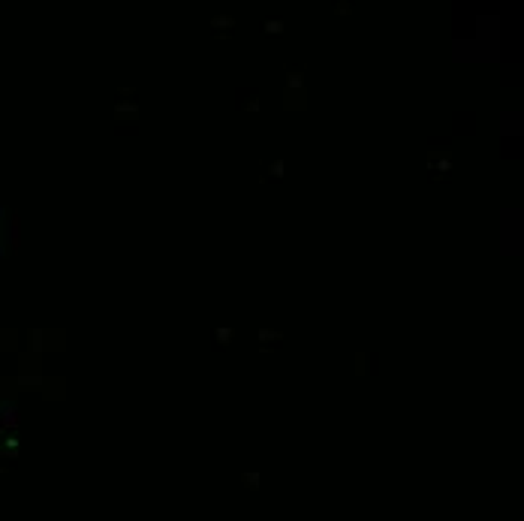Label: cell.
I'll list each match as a JSON object with an SVG mask.
<instances>
[{
    "label": "cell",
    "mask_w": 524,
    "mask_h": 521,
    "mask_svg": "<svg viewBox=\"0 0 524 521\" xmlns=\"http://www.w3.org/2000/svg\"><path fill=\"white\" fill-rule=\"evenodd\" d=\"M142 115H145L142 105H139L136 100H127V97L111 105V118L121 121V124H136V121H142Z\"/></svg>",
    "instance_id": "obj_1"
},
{
    "label": "cell",
    "mask_w": 524,
    "mask_h": 521,
    "mask_svg": "<svg viewBox=\"0 0 524 521\" xmlns=\"http://www.w3.org/2000/svg\"><path fill=\"white\" fill-rule=\"evenodd\" d=\"M425 166L431 172H452L455 169V154L446 151V148H431L428 157H425Z\"/></svg>",
    "instance_id": "obj_2"
},
{
    "label": "cell",
    "mask_w": 524,
    "mask_h": 521,
    "mask_svg": "<svg viewBox=\"0 0 524 521\" xmlns=\"http://www.w3.org/2000/svg\"><path fill=\"white\" fill-rule=\"evenodd\" d=\"M283 108L286 111H305L308 108V91L305 88H283Z\"/></svg>",
    "instance_id": "obj_3"
},
{
    "label": "cell",
    "mask_w": 524,
    "mask_h": 521,
    "mask_svg": "<svg viewBox=\"0 0 524 521\" xmlns=\"http://www.w3.org/2000/svg\"><path fill=\"white\" fill-rule=\"evenodd\" d=\"M283 338H286V334L277 331V328H268V325L256 328V341H259V344H274V341H283Z\"/></svg>",
    "instance_id": "obj_4"
},
{
    "label": "cell",
    "mask_w": 524,
    "mask_h": 521,
    "mask_svg": "<svg viewBox=\"0 0 524 521\" xmlns=\"http://www.w3.org/2000/svg\"><path fill=\"white\" fill-rule=\"evenodd\" d=\"M214 341H217L220 347H229V344L235 341V328H232V325H217V328H214Z\"/></svg>",
    "instance_id": "obj_5"
},
{
    "label": "cell",
    "mask_w": 524,
    "mask_h": 521,
    "mask_svg": "<svg viewBox=\"0 0 524 521\" xmlns=\"http://www.w3.org/2000/svg\"><path fill=\"white\" fill-rule=\"evenodd\" d=\"M241 485H244L247 491H259V488H262V473L244 470V473H241Z\"/></svg>",
    "instance_id": "obj_6"
},
{
    "label": "cell",
    "mask_w": 524,
    "mask_h": 521,
    "mask_svg": "<svg viewBox=\"0 0 524 521\" xmlns=\"http://www.w3.org/2000/svg\"><path fill=\"white\" fill-rule=\"evenodd\" d=\"M211 27H217V30H229V27H238V18L235 15H211V21H208Z\"/></svg>",
    "instance_id": "obj_7"
},
{
    "label": "cell",
    "mask_w": 524,
    "mask_h": 521,
    "mask_svg": "<svg viewBox=\"0 0 524 521\" xmlns=\"http://www.w3.org/2000/svg\"><path fill=\"white\" fill-rule=\"evenodd\" d=\"M46 389H49L46 398H63V395H66V392H63V389H66V380H60V377H57V380H49Z\"/></svg>",
    "instance_id": "obj_8"
},
{
    "label": "cell",
    "mask_w": 524,
    "mask_h": 521,
    "mask_svg": "<svg viewBox=\"0 0 524 521\" xmlns=\"http://www.w3.org/2000/svg\"><path fill=\"white\" fill-rule=\"evenodd\" d=\"M262 30H265L268 36H280V33H286V21H280V18H268L265 24H262Z\"/></svg>",
    "instance_id": "obj_9"
},
{
    "label": "cell",
    "mask_w": 524,
    "mask_h": 521,
    "mask_svg": "<svg viewBox=\"0 0 524 521\" xmlns=\"http://www.w3.org/2000/svg\"><path fill=\"white\" fill-rule=\"evenodd\" d=\"M265 169H268V175H271V178H283V175H286V160H283V157H277V160H271Z\"/></svg>",
    "instance_id": "obj_10"
},
{
    "label": "cell",
    "mask_w": 524,
    "mask_h": 521,
    "mask_svg": "<svg viewBox=\"0 0 524 521\" xmlns=\"http://www.w3.org/2000/svg\"><path fill=\"white\" fill-rule=\"evenodd\" d=\"M286 88H305V72H289Z\"/></svg>",
    "instance_id": "obj_11"
},
{
    "label": "cell",
    "mask_w": 524,
    "mask_h": 521,
    "mask_svg": "<svg viewBox=\"0 0 524 521\" xmlns=\"http://www.w3.org/2000/svg\"><path fill=\"white\" fill-rule=\"evenodd\" d=\"M356 377H365V353H356Z\"/></svg>",
    "instance_id": "obj_12"
},
{
    "label": "cell",
    "mask_w": 524,
    "mask_h": 521,
    "mask_svg": "<svg viewBox=\"0 0 524 521\" xmlns=\"http://www.w3.org/2000/svg\"><path fill=\"white\" fill-rule=\"evenodd\" d=\"M259 108H262V100H259V97H256V100H250V103L244 105V111H250V115H256Z\"/></svg>",
    "instance_id": "obj_13"
},
{
    "label": "cell",
    "mask_w": 524,
    "mask_h": 521,
    "mask_svg": "<svg viewBox=\"0 0 524 521\" xmlns=\"http://www.w3.org/2000/svg\"><path fill=\"white\" fill-rule=\"evenodd\" d=\"M334 12H338V15H350V6H347V0H341V6L334 9Z\"/></svg>",
    "instance_id": "obj_14"
}]
</instances>
